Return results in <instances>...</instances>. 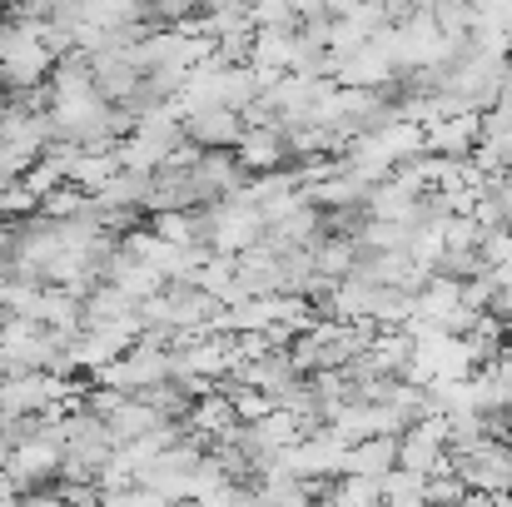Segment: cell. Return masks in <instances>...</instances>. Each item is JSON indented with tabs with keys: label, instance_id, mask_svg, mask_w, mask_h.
<instances>
[{
	"label": "cell",
	"instance_id": "ffe728a7",
	"mask_svg": "<svg viewBox=\"0 0 512 507\" xmlns=\"http://www.w3.org/2000/svg\"><path fill=\"white\" fill-rule=\"evenodd\" d=\"M179 507H184V503H179Z\"/></svg>",
	"mask_w": 512,
	"mask_h": 507
},
{
	"label": "cell",
	"instance_id": "2e32d148",
	"mask_svg": "<svg viewBox=\"0 0 512 507\" xmlns=\"http://www.w3.org/2000/svg\"><path fill=\"white\" fill-rule=\"evenodd\" d=\"M309 507H339V503H334L329 493H319V498H314V503H309Z\"/></svg>",
	"mask_w": 512,
	"mask_h": 507
},
{
	"label": "cell",
	"instance_id": "5b68a950",
	"mask_svg": "<svg viewBox=\"0 0 512 507\" xmlns=\"http://www.w3.org/2000/svg\"><path fill=\"white\" fill-rule=\"evenodd\" d=\"M468 393H473L478 413H512V363L493 358V363L473 368L468 373Z\"/></svg>",
	"mask_w": 512,
	"mask_h": 507
},
{
	"label": "cell",
	"instance_id": "5bb4252c",
	"mask_svg": "<svg viewBox=\"0 0 512 507\" xmlns=\"http://www.w3.org/2000/svg\"><path fill=\"white\" fill-rule=\"evenodd\" d=\"M15 498H20V488H15V483L0 473V507H15Z\"/></svg>",
	"mask_w": 512,
	"mask_h": 507
},
{
	"label": "cell",
	"instance_id": "277c9868",
	"mask_svg": "<svg viewBox=\"0 0 512 507\" xmlns=\"http://www.w3.org/2000/svg\"><path fill=\"white\" fill-rule=\"evenodd\" d=\"M244 135V115L239 110H199V115H184V140L199 145V150H234Z\"/></svg>",
	"mask_w": 512,
	"mask_h": 507
},
{
	"label": "cell",
	"instance_id": "7c38bea8",
	"mask_svg": "<svg viewBox=\"0 0 512 507\" xmlns=\"http://www.w3.org/2000/svg\"><path fill=\"white\" fill-rule=\"evenodd\" d=\"M100 507H170V503H160L150 488H120V493H100Z\"/></svg>",
	"mask_w": 512,
	"mask_h": 507
},
{
	"label": "cell",
	"instance_id": "6da1fadb",
	"mask_svg": "<svg viewBox=\"0 0 512 507\" xmlns=\"http://www.w3.org/2000/svg\"><path fill=\"white\" fill-rule=\"evenodd\" d=\"M60 463H65V433H60V418H40L5 458V478L30 493V488H50L60 478Z\"/></svg>",
	"mask_w": 512,
	"mask_h": 507
},
{
	"label": "cell",
	"instance_id": "3957f363",
	"mask_svg": "<svg viewBox=\"0 0 512 507\" xmlns=\"http://www.w3.org/2000/svg\"><path fill=\"white\" fill-rule=\"evenodd\" d=\"M478 135H483V115H443V120H428L423 125V150L438 155V160H473L478 150Z\"/></svg>",
	"mask_w": 512,
	"mask_h": 507
},
{
	"label": "cell",
	"instance_id": "8992f818",
	"mask_svg": "<svg viewBox=\"0 0 512 507\" xmlns=\"http://www.w3.org/2000/svg\"><path fill=\"white\" fill-rule=\"evenodd\" d=\"M239 418H234V403H229V393H204V398H194L189 403V413H184V428L194 433V438H204V448L214 443V438H224L229 428H234Z\"/></svg>",
	"mask_w": 512,
	"mask_h": 507
},
{
	"label": "cell",
	"instance_id": "ba28073f",
	"mask_svg": "<svg viewBox=\"0 0 512 507\" xmlns=\"http://www.w3.org/2000/svg\"><path fill=\"white\" fill-rule=\"evenodd\" d=\"M160 423H165V418H160L145 398H135V393H130L110 418H105V428H110V438H115V443H135V438H145V433H150V428H160Z\"/></svg>",
	"mask_w": 512,
	"mask_h": 507
},
{
	"label": "cell",
	"instance_id": "d6986e66",
	"mask_svg": "<svg viewBox=\"0 0 512 507\" xmlns=\"http://www.w3.org/2000/svg\"><path fill=\"white\" fill-rule=\"evenodd\" d=\"M184 507H209V503H184Z\"/></svg>",
	"mask_w": 512,
	"mask_h": 507
},
{
	"label": "cell",
	"instance_id": "30bf717a",
	"mask_svg": "<svg viewBox=\"0 0 512 507\" xmlns=\"http://www.w3.org/2000/svg\"><path fill=\"white\" fill-rule=\"evenodd\" d=\"M468 493H473V488H468L453 468H448V473H433V478L423 483V503L428 507H463Z\"/></svg>",
	"mask_w": 512,
	"mask_h": 507
},
{
	"label": "cell",
	"instance_id": "8fae6325",
	"mask_svg": "<svg viewBox=\"0 0 512 507\" xmlns=\"http://www.w3.org/2000/svg\"><path fill=\"white\" fill-rule=\"evenodd\" d=\"M478 259H483V269H512V229H483V239H478Z\"/></svg>",
	"mask_w": 512,
	"mask_h": 507
},
{
	"label": "cell",
	"instance_id": "9a60e30c",
	"mask_svg": "<svg viewBox=\"0 0 512 507\" xmlns=\"http://www.w3.org/2000/svg\"><path fill=\"white\" fill-rule=\"evenodd\" d=\"M10 448H15V443H10V438L0 433V468H5V458H10Z\"/></svg>",
	"mask_w": 512,
	"mask_h": 507
},
{
	"label": "cell",
	"instance_id": "ac0fdd59",
	"mask_svg": "<svg viewBox=\"0 0 512 507\" xmlns=\"http://www.w3.org/2000/svg\"><path fill=\"white\" fill-rule=\"evenodd\" d=\"M0 378H5V353H0Z\"/></svg>",
	"mask_w": 512,
	"mask_h": 507
},
{
	"label": "cell",
	"instance_id": "9c48e42d",
	"mask_svg": "<svg viewBox=\"0 0 512 507\" xmlns=\"http://www.w3.org/2000/svg\"><path fill=\"white\" fill-rule=\"evenodd\" d=\"M329 498L339 507H383V478H358V473H343L329 483Z\"/></svg>",
	"mask_w": 512,
	"mask_h": 507
},
{
	"label": "cell",
	"instance_id": "e0dca14e",
	"mask_svg": "<svg viewBox=\"0 0 512 507\" xmlns=\"http://www.w3.org/2000/svg\"><path fill=\"white\" fill-rule=\"evenodd\" d=\"M448 5H478V0H448Z\"/></svg>",
	"mask_w": 512,
	"mask_h": 507
},
{
	"label": "cell",
	"instance_id": "7a4b0ae2",
	"mask_svg": "<svg viewBox=\"0 0 512 507\" xmlns=\"http://www.w3.org/2000/svg\"><path fill=\"white\" fill-rule=\"evenodd\" d=\"M234 160H239L244 174H279V169L294 160L284 125H279V120H269V125H244V135H239V145H234Z\"/></svg>",
	"mask_w": 512,
	"mask_h": 507
},
{
	"label": "cell",
	"instance_id": "52a82bcc",
	"mask_svg": "<svg viewBox=\"0 0 512 507\" xmlns=\"http://www.w3.org/2000/svg\"><path fill=\"white\" fill-rule=\"evenodd\" d=\"M398 468V438L393 433H378V438H363L348 448V473L358 478H383Z\"/></svg>",
	"mask_w": 512,
	"mask_h": 507
},
{
	"label": "cell",
	"instance_id": "4fadbf2b",
	"mask_svg": "<svg viewBox=\"0 0 512 507\" xmlns=\"http://www.w3.org/2000/svg\"><path fill=\"white\" fill-rule=\"evenodd\" d=\"M15 507H65V503H60V493H55V488H30V493H20V498H15Z\"/></svg>",
	"mask_w": 512,
	"mask_h": 507
}]
</instances>
